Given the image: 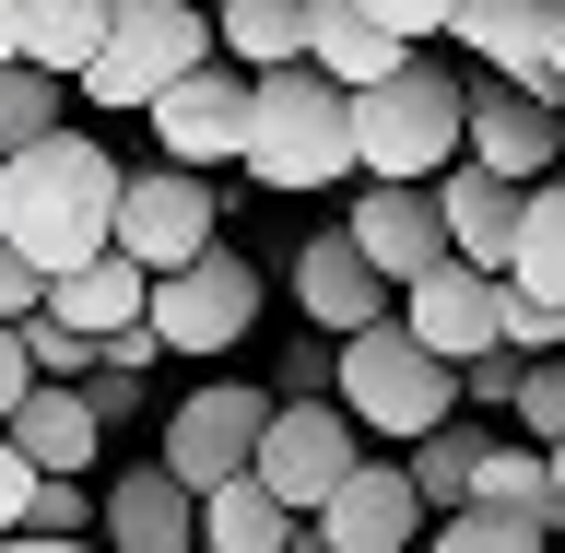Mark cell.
<instances>
[{
  "instance_id": "1",
  "label": "cell",
  "mask_w": 565,
  "mask_h": 553,
  "mask_svg": "<svg viewBox=\"0 0 565 553\" xmlns=\"http://www.w3.org/2000/svg\"><path fill=\"white\" fill-rule=\"evenodd\" d=\"M118 177L130 166H118L106 141H83V130H47V141H24V153H0V236L24 247L47 283L83 272V259L118 247Z\"/></svg>"
},
{
  "instance_id": "2",
  "label": "cell",
  "mask_w": 565,
  "mask_h": 553,
  "mask_svg": "<svg viewBox=\"0 0 565 553\" xmlns=\"http://www.w3.org/2000/svg\"><path fill=\"white\" fill-rule=\"evenodd\" d=\"M247 189L271 201H318V189H353V95L330 71L282 60V71H247Z\"/></svg>"
},
{
  "instance_id": "3",
  "label": "cell",
  "mask_w": 565,
  "mask_h": 553,
  "mask_svg": "<svg viewBox=\"0 0 565 553\" xmlns=\"http://www.w3.org/2000/svg\"><path fill=\"white\" fill-rule=\"evenodd\" d=\"M330 401L365 424V448H413V436H436V424L459 413V365L424 353L413 330H401V307H388L377 330H342V342H330Z\"/></svg>"
},
{
  "instance_id": "4",
  "label": "cell",
  "mask_w": 565,
  "mask_h": 553,
  "mask_svg": "<svg viewBox=\"0 0 565 553\" xmlns=\"http://www.w3.org/2000/svg\"><path fill=\"white\" fill-rule=\"evenodd\" d=\"M471 141V71H448L436 47L353 95V177H448Z\"/></svg>"
},
{
  "instance_id": "5",
  "label": "cell",
  "mask_w": 565,
  "mask_h": 553,
  "mask_svg": "<svg viewBox=\"0 0 565 553\" xmlns=\"http://www.w3.org/2000/svg\"><path fill=\"white\" fill-rule=\"evenodd\" d=\"M201 60H224L201 0H118V12H106L95 71H83L71 95H83V106H153L177 71H201Z\"/></svg>"
},
{
  "instance_id": "6",
  "label": "cell",
  "mask_w": 565,
  "mask_h": 553,
  "mask_svg": "<svg viewBox=\"0 0 565 553\" xmlns=\"http://www.w3.org/2000/svg\"><path fill=\"white\" fill-rule=\"evenodd\" d=\"M153 330H166L177 365H224V353L259 330V259H236V247L212 236L201 259L153 272Z\"/></svg>"
},
{
  "instance_id": "7",
  "label": "cell",
  "mask_w": 565,
  "mask_h": 553,
  "mask_svg": "<svg viewBox=\"0 0 565 553\" xmlns=\"http://www.w3.org/2000/svg\"><path fill=\"white\" fill-rule=\"evenodd\" d=\"M353 459H365V424L342 413V401H271V424H259V483L295 507V519H318L330 507V483H342Z\"/></svg>"
},
{
  "instance_id": "8",
  "label": "cell",
  "mask_w": 565,
  "mask_h": 553,
  "mask_svg": "<svg viewBox=\"0 0 565 553\" xmlns=\"http://www.w3.org/2000/svg\"><path fill=\"white\" fill-rule=\"evenodd\" d=\"M259 424H271V389H247V377H201V389L166 413V471H177L189 494L236 483L247 459H259Z\"/></svg>"
},
{
  "instance_id": "9",
  "label": "cell",
  "mask_w": 565,
  "mask_h": 553,
  "mask_svg": "<svg viewBox=\"0 0 565 553\" xmlns=\"http://www.w3.org/2000/svg\"><path fill=\"white\" fill-rule=\"evenodd\" d=\"M318 542L330 553H424V530H436V507H424L413 494V471H401V448H365L342 471V483H330V507H318Z\"/></svg>"
},
{
  "instance_id": "10",
  "label": "cell",
  "mask_w": 565,
  "mask_h": 553,
  "mask_svg": "<svg viewBox=\"0 0 565 553\" xmlns=\"http://www.w3.org/2000/svg\"><path fill=\"white\" fill-rule=\"evenodd\" d=\"M342 236L377 259V283H388V295H401V283H424L436 259H448V212H436V177H353Z\"/></svg>"
},
{
  "instance_id": "11",
  "label": "cell",
  "mask_w": 565,
  "mask_h": 553,
  "mask_svg": "<svg viewBox=\"0 0 565 553\" xmlns=\"http://www.w3.org/2000/svg\"><path fill=\"white\" fill-rule=\"evenodd\" d=\"M224 236V201H212L201 166H153V177H118V247H130L141 272H177V259H201Z\"/></svg>"
},
{
  "instance_id": "12",
  "label": "cell",
  "mask_w": 565,
  "mask_h": 553,
  "mask_svg": "<svg viewBox=\"0 0 565 553\" xmlns=\"http://www.w3.org/2000/svg\"><path fill=\"white\" fill-rule=\"evenodd\" d=\"M471 166L494 177H554L565 166V95L554 83H494V71H471V141H459Z\"/></svg>"
},
{
  "instance_id": "13",
  "label": "cell",
  "mask_w": 565,
  "mask_h": 553,
  "mask_svg": "<svg viewBox=\"0 0 565 553\" xmlns=\"http://www.w3.org/2000/svg\"><path fill=\"white\" fill-rule=\"evenodd\" d=\"M141 118H153V141H166V166H201L212 177V166L247 153V71L236 60H201V71H177Z\"/></svg>"
},
{
  "instance_id": "14",
  "label": "cell",
  "mask_w": 565,
  "mask_h": 553,
  "mask_svg": "<svg viewBox=\"0 0 565 553\" xmlns=\"http://www.w3.org/2000/svg\"><path fill=\"white\" fill-rule=\"evenodd\" d=\"M282 283H295V307H307V330H318V342H342V330H377V318L401 307V295L377 283V259H365L342 224H318V236L282 259Z\"/></svg>"
},
{
  "instance_id": "15",
  "label": "cell",
  "mask_w": 565,
  "mask_h": 553,
  "mask_svg": "<svg viewBox=\"0 0 565 553\" xmlns=\"http://www.w3.org/2000/svg\"><path fill=\"white\" fill-rule=\"evenodd\" d=\"M494 318H507V272H471V259H436L424 283H401V330H413L424 353H448V365L494 353Z\"/></svg>"
},
{
  "instance_id": "16",
  "label": "cell",
  "mask_w": 565,
  "mask_h": 553,
  "mask_svg": "<svg viewBox=\"0 0 565 553\" xmlns=\"http://www.w3.org/2000/svg\"><path fill=\"white\" fill-rule=\"evenodd\" d=\"M95 542H118V553H201V494L177 483L166 459H153V471H106L95 483Z\"/></svg>"
},
{
  "instance_id": "17",
  "label": "cell",
  "mask_w": 565,
  "mask_h": 553,
  "mask_svg": "<svg viewBox=\"0 0 565 553\" xmlns=\"http://www.w3.org/2000/svg\"><path fill=\"white\" fill-rule=\"evenodd\" d=\"M0 436H12L35 471H71V483H95V459H106V413H95V389H71V377H35Z\"/></svg>"
},
{
  "instance_id": "18",
  "label": "cell",
  "mask_w": 565,
  "mask_h": 553,
  "mask_svg": "<svg viewBox=\"0 0 565 553\" xmlns=\"http://www.w3.org/2000/svg\"><path fill=\"white\" fill-rule=\"evenodd\" d=\"M519 177H494L459 153L448 177H436V212H448V259H471V272H507V247H519Z\"/></svg>"
},
{
  "instance_id": "19",
  "label": "cell",
  "mask_w": 565,
  "mask_h": 553,
  "mask_svg": "<svg viewBox=\"0 0 565 553\" xmlns=\"http://www.w3.org/2000/svg\"><path fill=\"white\" fill-rule=\"evenodd\" d=\"M413 60L401 35L365 12V0H307V71H330L342 95H365V83H388V71Z\"/></svg>"
},
{
  "instance_id": "20",
  "label": "cell",
  "mask_w": 565,
  "mask_h": 553,
  "mask_svg": "<svg viewBox=\"0 0 565 553\" xmlns=\"http://www.w3.org/2000/svg\"><path fill=\"white\" fill-rule=\"evenodd\" d=\"M448 47L471 71H494V83H554V71H542V0H459Z\"/></svg>"
},
{
  "instance_id": "21",
  "label": "cell",
  "mask_w": 565,
  "mask_h": 553,
  "mask_svg": "<svg viewBox=\"0 0 565 553\" xmlns=\"http://www.w3.org/2000/svg\"><path fill=\"white\" fill-rule=\"evenodd\" d=\"M47 307H60L83 342H106V330L153 318V272H141L130 247H106V259H83V272H60V283H47Z\"/></svg>"
},
{
  "instance_id": "22",
  "label": "cell",
  "mask_w": 565,
  "mask_h": 553,
  "mask_svg": "<svg viewBox=\"0 0 565 553\" xmlns=\"http://www.w3.org/2000/svg\"><path fill=\"white\" fill-rule=\"evenodd\" d=\"M295 507H282L259 471H236V483H212L201 494V553H295Z\"/></svg>"
},
{
  "instance_id": "23",
  "label": "cell",
  "mask_w": 565,
  "mask_h": 553,
  "mask_svg": "<svg viewBox=\"0 0 565 553\" xmlns=\"http://www.w3.org/2000/svg\"><path fill=\"white\" fill-rule=\"evenodd\" d=\"M212 47H224L236 71L307 60V0H212Z\"/></svg>"
},
{
  "instance_id": "24",
  "label": "cell",
  "mask_w": 565,
  "mask_h": 553,
  "mask_svg": "<svg viewBox=\"0 0 565 553\" xmlns=\"http://www.w3.org/2000/svg\"><path fill=\"white\" fill-rule=\"evenodd\" d=\"M507 283L565 307V166H554V177H530V201H519V247H507Z\"/></svg>"
},
{
  "instance_id": "25",
  "label": "cell",
  "mask_w": 565,
  "mask_h": 553,
  "mask_svg": "<svg viewBox=\"0 0 565 553\" xmlns=\"http://www.w3.org/2000/svg\"><path fill=\"white\" fill-rule=\"evenodd\" d=\"M483 448H494L483 424H471V413H448L436 436H413V448H401V471H413V494L448 519V507H471V471H483Z\"/></svg>"
},
{
  "instance_id": "26",
  "label": "cell",
  "mask_w": 565,
  "mask_h": 553,
  "mask_svg": "<svg viewBox=\"0 0 565 553\" xmlns=\"http://www.w3.org/2000/svg\"><path fill=\"white\" fill-rule=\"evenodd\" d=\"M106 12H118V0H24V60L60 71V83H83L95 47H106Z\"/></svg>"
},
{
  "instance_id": "27",
  "label": "cell",
  "mask_w": 565,
  "mask_h": 553,
  "mask_svg": "<svg viewBox=\"0 0 565 553\" xmlns=\"http://www.w3.org/2000/svg\"><path fill=\"white\" fill-rule=\"evenodd\" d=\"M471 507H519V519L565 530V507H554V459L530 448V436H494V448H483V471H471Z\"/></svg>"
},
{
  "instance_id": "28",
  "label": "cell",
  "mask_w": 565,
  "mask_h": 553,
  "mask_svg": "<svg viewBox=\"0 0 565 553\" xmlns=\"http://www.w3.org/2000/svg\"><path fill=\"white\" fill-rule=\"evenodd\" d=\"M71 83L60 71H35V60H0V153H24V141H47V130H71Z\"/></svg>"
},
{
  "instance_id": "29",
  "label": "cell",
  "mask_w": 565,
  "mask_h": 553,
  "mask_svg": "<svg viewBox=\"0 0 565 553\" xmlns=\"http://www.w3.org/2000/svg\"><path fill=\"white\" fill-rule=\"evenodd\" d=\"M424 553H554V530L519 519V507H448L424 530Z\"/></svg>"
},
{
  "instance_id": "30",
  "label": "cell",
  "mask_w": 565,
  "mask_h": 553,
  "mask_svg": "<svg viewBox=\"0 0 565 553\" xmlns=\"http://www.w3.org/2000/svg\"><path fill=\"white\" fill-rule=\"evenodd\" d=\"M507 436H530V448L565 436V353H530V365H519V389H507Z\"/></svg>"
},
{
  "instance_id": "31",
  "label": "cell",
  "mask_w": 565,
  "mask_h": 553,
  "mask_svg": "<svg viewBox=\"0 0 565 553\" xmlns=\"http://www.w3.org/2000/svg\"><path fill=\"white\" fill-rule=\"evenodd\" d=\"M12 342H24V365H35V377H71V389L95 377V342H83V330H71L60 307H35V318H12Z\"/></svg>"
},
{
  "instance_id": "32",
  "label": "cell",
  "mask_w": 565,
  "mask_h": 553,
  "mask_svg": "<svg viewBox=\"0 0 565 553\" xmlns=\"http://www.w3.org/2000/svg\"><path fill=\"white\" fill-rule=\"evenodd\" d=\"M24 530H35V542H95V483H71V471H35Z\"/></svg>"
},
{
  "instance_id": "33",
  "label": "cell",
  "mask_w": 565,
  "mask_h": 553,
  "mask_svg": "<svg viewBox=\"0 0 565 553\" xmlns=\"http://www.w3.org/2000/svg\"><path fill=\"white\" fill-rule=\"evenodd\" d=\"M494 342L519 353V365H530V353H565V307H554V295H519V283H507V318H494Z\"/></svg>"
},
{
  "instance_id": "34",
  "label": "cell",
  "mask_w": 565,
  "mask_h": 553,
  "mask_svg": "<svg viewBox=\"0 0 565 553\" xmlns=\"http://www.w3.org/2000/svg\"><path fill=\"white\" fill-rule=\"evenodd\" d=\"M365 12H377V24L401 35V47H436V35H448V12H459V0H365Z\"/></svg>"
},
{
  "instance_id": "35",
  "label": "cell",
  "mask_w": 565,
  "mask_h": 553,
  "mask_svg": "<svg viewBox=\"0 0 565 553\" xmlns=\"http://www.w3.org/2000/svg\"><path fill=\"white\" fill-rule=\"evenodd\" d=\"M507 389H519V353H507V342L459 365V401H483V413H507Z\"/></svg>"
},
{
  "instance_id": "36",
  "label": "cell",
  "mask_w": 565,
  "mask_h": 553,
  "mask_svg": "<svg viewBox=\"0 0 565 553\" xmlns=\"http://www.w3.org/2000/svg\"><path fill=\"white\" fill-rule=\"evenodd\" d=\"M35 307H47V272H35L24 247L0 236V318H35Z\"/></svg>"
},
{
  "instance_id": "37",
  "label": "cell",
  "mask_w": 565,
  "mask_h": 553,
  "mask_svg": "<svg viewBox=\"0 0 565 553\" xmlns=\"http://www.w3.org/2000/svg\"><path fill=\"white\" fill-rule=\"evenodd\" d=\"M24 494H35V459L12 448V436H0V542H12V530H24Z\"/></svg>"
},
{
  "instance_id": "38",
  "label": "cell",
  "mask_w": 565,
  "mask_h": 553,
  "mask_svg": "<svg viewBox=\"0 0 565 553\" xmlns=\"http://www.w3.org/2000/svg\"><path fill=\"white\" fill-rule=\"evenodd\" d=\"M35 389V365H24V342H12V318H0V424H12V401Z\"/></svg>"
},
{
  "instance_id": "39",
  "label": "cell",
  "mask_w": 565,
  "mask_h": 553,
  "mask_svg": "<svg viewBox=\"0 0 565 553\" xmlns=\"http://www.w3.org/2000/svg\"><path fill=\"white\" fill-rule=\"evenodd\" d=\"M542 71H554V95H565V0H542Z\"/></svg>"
},
{
  "instance_id": "40",
  "label": "cell",
  "mask_w": 565,
  "mask_h": 553,
  "mask_svg": "<svg viewBox=\"0 0 565 553\" xmlns=\"http://www.w3.org/2000/svg\"><path fill=\"white\" fill-rule=\"evenodd\" d=\"M0 553H118V542H35V530H12Z\"/></svg>"
},
{
  "instance_id": "41",
  "label": "cell",
  "mask_w": 565,
  "mask_h": 553,
  "mask_svg": "<svg viewBox=\"0 0 565 553\" xmlns=\"http://www.w3.org/2000/svg\"><path fill=\"white\" fill-rule=\"evenodd\" d=\"M0 60H24V0H0Z\"/></svg>"
},
{
  "instance_id": "42",
  "label": "cell",
  "mask_w": 565,
  "mask_h": 553,
  "mask_svg": "<svg viewBox=\"0 0 565 553\" xmlns=\"http://www.w3.org/2000/svg\"><path fill=\"white\" fill-rule=\"evenodd\" d=\"M542 459H554V507H565V436H554V448H542ZM554 542H565V530H554Z\"/></svg>"
},
{
  "instance_id": "43",
  "label": "cell",
  "mask_w": 565,
  "mask_h": 553,
  "mask_svg": "<svg viewBox=\"0 0 565 553\" xmlns=\"http://www.w3.org/2000/svg\"><path fill=\"white\" fill-rule=\"evenodd\" d=\"M295 553H330V542H318V530H295Z\"/></svg>"
},
{
  "instance_id": "44",
  "label": "cell",
  "mask_w": 565,
  "mask_h": 553,
  "mask_svg": "<svg viewBox=\"0 0 565 553\" xmlns=\"http://www.w3.org/2000/svg\"><path fill=\"white\" fill-rule=\"evenodd\" d=\"M201 12H212V0H201Z\"/></svg>"
},
{
  "instance_id": "45",
  "label": "cell",
  "mask_w": 565,
  "mask_h": 553,
  "mask_svg": "<svg viewBox=\"0 0 565 553\" xmlns=\"http://www.w3.org/2000/svg\"><path fill=\"white\" fill-rule=\"evenodd\" d=\"M554 553H565V542H554Z\"/></svg>"
}]
</instances>
